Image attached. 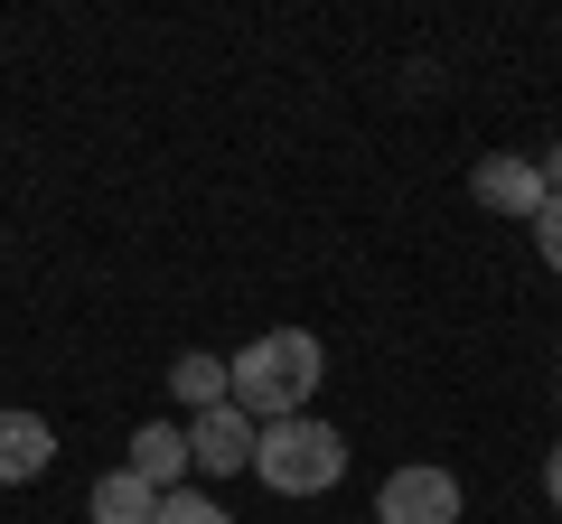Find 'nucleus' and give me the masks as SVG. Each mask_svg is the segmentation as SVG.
<instances>
[{
	"label": "nucleus",
	"instance_id": "obj_4",
	"mask_svg": "<svg viewBox=\"0 0 562 524\" xmlns=\"http://www.w3.org/2000/svg\"><path fill=\"white\" fill-rule=\"evenodd\" d=\"M254 441H262L254 412L216 403V412H198V422H188V468H198V478H235V468H254Z\"/></svg>",
	"mask_w": 562,
	"mask_h": 524
},
{
	"label": "nucleus",
	"instance_id": "obj_5",
	"mask_svg": "<svg viewBox=\"0 0 562 524\" xmlns=\"http://www.w3.org/2000/svg\"><path fill=\"white\" fill-rule=\"evenodd\" d=\"M469 197H479L487 216H525V225L543 216V179H535V160H516V150H487V160L469 169Z\"/></svg>",
	"mask_w": 562,
	"mask_h": 524
},
{
	"label": "nucleus",
	"instance_id": "obj_3",
	"mask_svg": "<svg viewBox=\"0 0 562 524\" xmlns=\"http://www.w3.org/2000/svg\"><path fill=\"white\" fill-rule=\"evenodd\" d=\"M375 524H460V478L431 459L394 468V478L375 487Z\"/></svg>",
	"mask_w": 562,
	"mask_h": 524
},
{
	"label": "nucleus",
	"instance_id": "obj_8",
	"mask_svg": "<svg viewBox=\"0 0 562 524\" xmlns=\"http://www.w3.org/2000/svg\"><path fill=\"white\" fill-rule=\"evenodd\" d=\"M132 478H150L169 497V487L188 478V431H169V422H140L132 431Z\"/></svg>",
	"mask_w": 562,
	"mask_h": 524
},
{
	"label": "nucleus",
	"instance_id": "obj_12",
	"mask_svg": "<svg viewBox=\"0 0 562 524\" xmlns=\"http://www.w3.org/2000/svg\"><path fill=\"white\" fill-rule=\"evenodd\" d=\"M535 179H543V197H562V141H553V150L535 160Z\"/></svg>",
	"mask_w": 562,
	"mask_h": 524
},
{
	"label": "nucleus",
	"instance_id": "obj_6",
	"mask_svg": "<svg viewBox=\"0 0 562 524\" xmlns=\"http://www.w3.org/2000/svg\"><path fill=\"white\" fill-rule=\"evenodd\" d=\"M57 468V431L38 422V412H0V487H29V478H47Z\"/></svg>",
	"mask_w": 562,
	"mask_h": 524
},
{
	"label": "nucleus",
	"instance_id": "obj_9",
	"mask_svg": "<svg viewBox=\"0 0 562 524\" xmlns=\"http://www.w3.org/2000/svg\"><path fill=\"white\" fill-rule=\"evenodd\" d=\"M169 394H179L188 412H216V403H235V394H225V356H206V346H188V356L169 365Z\"/></svg>",
	"mask_w": 562,
	"mask_h": 524
},
{
	"label": "nucleus",
	"instance_id": "obj_10",
	"mask_svg": "<svg viewBox=\"0 0 562 524\" xmlns=\"http://www.w3.org/2000/svg\"><path fill=\"white\" fill-rule=\"evenodd\" d=\"M160 524H235V515H225L206 487H169V497H160Z\"/></svg>",
	"mask_w": 562,
	"mask_h": 524
},
{
	"label": "nucleus",
	"instance_id": "obj_13",
	"mask_svg": "<svg viewBox=\"0 0 562 524\" xmlns=\"http://www.w3.org/2000/svg\"><path fill=\"white\" fill-rule=\"evenodd\" d=\"M543 497H553V515H562V441L543 449Z\"/></svg>",
	"mask_w": 562,
	"mask_h": 524
},
{
	"label": "nucleus",
	"instance_id": "obj_1",
	"mask_svg": "<svg viewBox=\"0 0 562 524\" xmlns=\"http://www.w3.org/2000/svg\"><path fill=\"white\" fill-rule=\"evenodd\" d=\"M319 375H328V346L310 338V328H262L244 356H225V394H235V412H254V422L310 412Z\"/></svg>",
	"mask_w": 562,
	"mask_h": 524
},
{
	"label": "nucleus",
	"instance_id": "obj_7",
	"mask_svg": "<svg viewBox=\"0 0 562 524\" xmlns=\"http://www.w3.org/2000/svg\"><path fill=\"white\" fill-rule=\"evenodd\" d=\"M85 505H94V524H160V487L132 478V468H103Z\"/></svg>",
	"mask_w": 562,
	"mask_h": 524
},
{
	"label": "nucleus",
	"instance_id": "obj_2",
	"mask_svg": "<svg viewBox=\"0 0 562 524\" xmlns=\"http://www.w3.org/2000/svg\"><path fill=\"white\" fill-rule=\"evenodd\" d=\"M254 478L272 497H328L347 478V441L319 422V412H291V422H262L254 441Z\"/></svg>",
	"mask_w": 562,
	"mask_h": 524
},
{
	"label": "nucleus",
	"instance_id": "obj_11",
	"mask_svg": "<svg viewBox=\"0 0 562 524\" xmlns=\"http://www.w3.org/2000/svg\"><path fill=\"white\" fill-rule=\"evenodd\" d=\"M535 253L562 272V197H543V216H535Z\"/></svg>",
	"mask_w": 562,
	"mask_h": 524
}]
</instances>
